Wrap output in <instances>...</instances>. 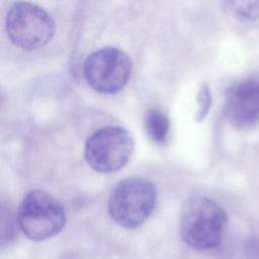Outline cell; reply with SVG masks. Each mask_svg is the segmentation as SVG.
<instances>
[{
    "label": "cell",
    "mask_w": 259,
    "mask_h": 259,
    "mask_svg": "<svg viewBox=\"0 0 259 259\" xmlns=\"http://www.w3.org/2000/svg\"><path fill=\"white\" fill-rule=\"evenodd\" d=\"M227 222L226 211L214 200L206 196H192L181 207L180 237L194 250H212L221 245Z\"/></svg>",
    "instance_id": "6da1fadb"
},
{
    "label": "cell",
    "mask_w": 259,
    "mask_h": 259,
    "mask_svg": "<svg viewBox=\"0 0 259 259\" xmlns=\"http://www.w3.org/2000/svg\"><path fill=\"white\" fill-rule=\"evenodd\" d=\"M145 128L153 142L163 145L167 141L169 135V118L162 110L151 108L147 111L145 116Z\"/></svg>",
    "instance_id": "ba28073f"
},
{
    "label": "cell",
    "mask_w": 259,
    "mask_h": 259,
    "mask_svg": "<svg viewBox=\"0 0 259 259\" xmlns=\"http://www.w3.org/2000/svg\"><path fill=\"white\" fill-rule=\"evenodd\" d=\"M224 113L228 121L239 128L259 122V82L244 80L231 86L226 95Z\"/></svg>",
    "instance_id": "52a82bcc"
},
{
    "label": "cell",
    "mask_w": 259,
    "mask_h": 259,
    "mask_svg": "<svg viewBox=\"0 0 259 259\" xmlns=\"http://www.w3.org/2000/svg\"><path fill=\"white\" fill-rule=\"evenodd\" d=\"M134 151L131 134L123 127L107 125L94 132L85 143V159L97 172L111 173L122 168Z\"/></svg>",
    "instance_id": "5b68a950"
},
{
    "label": "cell",
    "mask_w": 259,
    "mask_h": 259,
    "mask_svg": "<svg viewBox=\"0 0 259 259\" xmlns=\"http://www.w3.org/2000/svg\"><path fill=\"white\" fill-rule=\"evenodd\" d=\"M17 220L20 230L29 240L40 242L62 232L67 217L62 203L51 193L33 189L21 199Z\"/></svg>",
    "instance_id": "3957f363"
},
{
    "label": "cell",
    "mask_w": 259,
    "mask_h": 259,
    "mask_svg": "<svg viewBox=\"0 0 259 259\" xmlns=\"http://www.w3.org/2000/svg\"><path fill=\"white\" fill-rule=\"evenodd\" d=\"M5 27L11 42L26 51L41 49L55 33L52 16L40 6L29 2H17L11 6Z\"/></svg>",
    "instance_id": "277c9868"
},
{
    "label": "cell",
    "mask_w": 259,
    "mask_h": 259,
    "mask_svg": "<svg viewBox=\"0 0 259 259\" xmlns=\"http://www.w3.org/2000/svg\"><path fill=\"white\" fill-rule=\"evenodd\" d=\"M18 220L17 214L13 213L11 209L3 205L2 206V220H1V250H3L7 247H10L18 235Z\"/></svg>",
    "instance_id": "30bf717a"
},
{
    "label": "cell",
    "mask_w": 259,
    "mask_h": 259,
    "mask_svg": "<svg viewBox=\"0 0 259 259\" xmlns=\"http://www.w3.org/2000/svg\"><path fill=\"white\" fill-rule=\"evenodd\" d=\"M132 62L121 50L102 48L88 56L84 63V77L88 85L102 94H115L127 84Z\"/></svg>",
    "instance_id": "8992f818"
},
{
    "label": "cell",
    "mask_w": 259,
    "mask_h": 259,
    "mask_svg": "<svg viewBox=\"0 0 259 259\" xmlns=\"http://www.w3.org/2000/svg\"><path fill=\"white\" fill-rule=\"evenodd\" d=\"M254 241H255V244L257 245V247L259 248V224L257 225V227L255 228V231H254Z\"/></svg>",
    "instance_id": "7c38bea8"
},
{
    "label": "cell",
    "mask_w": 259,
    "mask_h": 259,
    "mask_svg": "<svg viewBox=\"0 0 259 259\" xmlns=\"http://www.w3.org/2000/svg\"><path fill=\"white\" fill-rule=\"evenodd\" d=\"M225 9L240 21H254L259 18V0L225 1Z\"/></svg>",
    "instance_id": "9c48e42d"
},
{
    "label": "cell",
    "mask_w": 259,
    "mask_h": 259,
    "mask_svg": "<svg viewBox=\"0 0 259 259\" xmlns=\"http://www.w3.org/2000/svg\"><path fill=\"white\" fill-rule=\"evenodd\" d=\"M197 103L198 109L196 113V120L201 121L207 115L211 106V94L209 87L206 83H202L197 92Z\"/></svg>",
    "instance_id": "8fae6325"
},
{
    "label": "cell",
    "mask_w": 259,
    "mask_h": 259,
    "mask_svg": "<svg viewBox=\"0 0 259 259\" xmlns=\"http://www.w3.org/2000/svg\"><path fill=\"white\" fill-rule=\"evenodd\" d=\"M157 201L154 183L141 177L118 182L108 199V212L118 226L134 230L141 227L153 213Z\"/></svg>",
    "instance_id": "7a4b0ae2"
}]
</instances>
